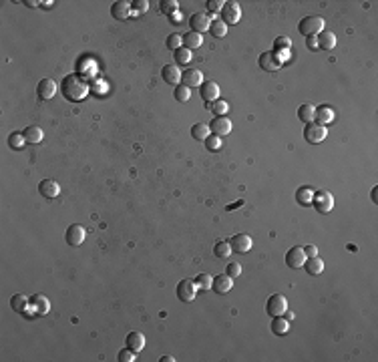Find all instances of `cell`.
I'll return each instance as SVG.
<instances>
[{
	"instance_id": "cell-49",
	"label": "cell",
	"mask_w": 378,
	"mask_h": 362,
	"mask_svg": "<svg viewBox=\"0 0 378 362\" xmlns=\"http://www.w3.org/2000/svg\"><path fill=\"white\" fill-rule=\"evenodd\" d=\"M304 253H306V258H314V255H318V248L316 246H306Z\"/></svg>"
},
{
	"instance_id": "cell-21",
	"label": "cell",
	"mask_w": 378,
	"mask_h": 362,
	"mask_svg": "<svg viewBox=\"0 0 378 362\" xmlns=\"http://www.w3.org/2000/svg\"><path fill=\"white\" fill-rule=\"evenodd\" d=\"M125 342H127V348L135 350V352H141L145 348V336L141 332H129L127 338H125Z\"/></svg>"
},
{
	"instance_id": "cell-28",
	"label": "cell",
	"mask_w": 378,
	"mask_h": 362,
	"mask_svg": "<svg viewBox=\"0 0 378 362\" xmlns=\"http://www.w3.org/2000/svg\"><path fill=\"white\" fill-rule=\"evenodd\" d=\"M316 38H318V47L324 49V51H332V49L336 47V36H334V32H330V30H322Z\"/></svg>"
},
{
	"instance_id": "cell-19",
	"label": "cell",
	"mask_w": 378,
	"mask_h": 362,
	"mask_svg": "<svg viewBox=\"0 0 378 362\" xmlns=\"http://www.w3.org/2000/svg\"><path fill=\"white\" fill-rule=\"evenodd\" d=\"M212 288L216 290V294H227L229 290L234 288V278H229L227 274H219V276H216V278H214V286Z\"/></svg>"
},
{
	"instance_id": "cell-16",
	"label": "cell",
	"mask_w": 378,
	"mask_h": 362,
	"mask_svg": "<svg viewBox=\"0 0 378 362\" xmlns=\"http://www.w3.org/2000/svg\"><path fill=\"white\" fill-rule=\"evenodd\" d=\"M38 194L47 199H54L60 195V185L54 179H43L38 183Z\"/></svg>"
},
{
	"instance_id": "cell-27",
	"label": "cell",
	"mask_w": 378,
	"mask_h": 362,
	"mask_svg": "<svg viewBox=\"0 0 378 362\" xmlns=\"http://www.w3.org/2000/svg\"><path fill=\"white\" fill-rule=\"evenodd\" d=\"M23 135H25V139L28 143H40V141H43V137H45L43 129H40L38 125H28L27 129L23 131Z\"/></svg>"
},
{
	"instance_id": "cell-20",
	"label": "cell",
	"mask_w": 378,
	"mask_h": 362,
	"mask_svg": "<svg viewBox=\"0 0 378 362\" xmlns=\"http://www.w3.org/2000/svg\"><path fill=\"white\" fill-rule=\"evenodd\" d=\"M131 14V2H123V0H117L111 6V16L115 20H127V16Z\"/></svg>"
},
{
	"instance_id": "cell-38",
	"label": "cell",
	"mask_w": 378,
	"mask_h": 362,
	"mask_svg": "<svg viewBox=\"0 0 378 362\" xmlns=\"http://www.w3.org/2000/svg\"><path fill=\"white\" fill-rule=\"evenodd\" d=\"M165 45H167V49H169V51H177V49H181L183 47V34H169V36H167V40H165Z\"/></svg>"
},
{
	"instance_id": "cell-30",
	"label": "cell",
	"mask_w": 378,
	"mask_h": 362,
	"mask_svg": "<svg viewBox=\"0 0 378 362\" xmlns=\"http://www.w3.org/2000/svg\"><path fill=\"white\" fill-rule=\"evenodd\" d=\"M209 135H212V131H209V125H205V123H195L191 127V137L197 141H205Z\"/></svg>"
},
{
	"instance_id": "cell-40",
	"label": "cell",
	"mask_w": 378,
	"mask_h": 362,
	"mask_svg": "<svg viewBox=\"0 0 378 362\" xmlns=\"http://www.w3.org/2000/svg\"><path fill=\"white\" fill-rule=\"evenodd\" d=\"M159 8H161L167 16H169V14H173V12L179 10V2H177V0H161V2H159Z\"/></svg>"
},
{
	"instance_id": "cell-47",
	"label": "cell",
	"mask_w": 378,
	"mask_h": 362,
	"mask_svg": "<svg viewBox=\"0 0 378 362\" xmlns=\"http://www.w3.org/2000/svg\"><path fill=\"white\" fill-rule=\"evenodd\" d=\"M223 0H209L207 2V10L209 12H221V8H223Z\"/></svg>"
},
{
	"instance_id": "cell-12",
	"label": "cell",
	"mask_w": 378,
	"mask_h": 362,
	"mask_svg": "<svg viewBox=\"0 0 378 362\" xmlns=\"http://www.w3.org/2000/svg\"><path fill=\"white\" fill-rule=\"evenodd\" d=\"M56 89H58V84L53 79H43L36 87V95L40 101H51L56 95Z\"/></svg>"
},
{
	"instance_id": "cell-37",
	"label": "cell",
	"mask_w": 378,
	"mask_h": 362,
	"mask_svg": "<svg viewBox=\"0 0 378 362\" xmlns=\"http://www.w3.org/2000/svg\"><path fill=\"white\" fill-rule=\"evenodd\" d=\"M193 282H195L197 290H209V288L214 286V276H209V274H199Z\"/></svg>"
},
{
	"instance_id": "cell-25",
	"label": "cell",
	"mask_w": 378,
	"mask_h": 362,
	"mask_svg": "<svg viewBox=\"0 0 378 362\" xmlns=\"http://www.w3.org/2000/svg\"><path fill=\"white\" fill-rule=\"evenodd\" d=\"M304 270H306L310 276H318V274L324 272V262L318 258V255H314V258H306Z\"/></svg>"
},
{
	"instance_id": "cell-5",
	"label": "cell",
	"mask_w": 378,
	"mask_h": 362,
	"mask_svg": "<svg viewBox=\"0 0 378 362\" xmlns=\"http://www.w3.org/2000/svg\"><path fill=\"white\" fill-rule=\"evenodd\" d=\"M312 203H314V207L320 211V214H330V211L334 209V197H332L330 191H326V189H320L318 194H314Z\"/></svg>"
},
{
	"instance_id": "cell-6",
	"label": "cell",
	"mask_w": 378,
	"mask_h": 362,
	"mask_svg": "<svg viewBox=\"0 0 378 362\" xmlns=\"http://www.w3.org/2000/svg\"><path fill=\"white\" fill-rule=\"evenodd\" d=\"M212 16H209L207 12H195L189 16V27H191L193 32H199L203 34L205 30H209V27H212Z\"/></svg>"
},
{
	"instance_id": "cell-43",
	"label": "cell",
	"mask_w": 378,
	"mask_h": 362,
	"mask_svg": "<svg viewBox=\"0 0 378 362\" xmlns=\"http://www.w3.org/2000/svg\"><path fill=\"white\" fill-rule=\"evenodd\" d=\"M149 10V2L147 0H135V2H131V14H143Z\"/></svg>"
},
{
	"instance_id": "cell-42",
	"label": "cell",
	"mask_w": 378,
	"mask_h": 362,
	"mask_svg": "<svg viewBox=\"0 0 378 362\" xmlns=\"http://www.w3.org/2000/svg\"><path fill=\"white\" fill-rule=\"evenodd\" d=\"M27 143V139H25V135L23 133H12L10 137H8V145H10V149H23V145Z\"/></svg>"
},
{
	"instance_id": "cell-53",
	"label": "cell",
	"mask_w": 378,
	"mask_h": 362,
	"mask_svg": "<svg viewBox=\"0 0 378 362\" xmlns=\"http://www.w3.org/2000/svg\"><path fill=\"white\" fill-rule=\"evenodd\" d=\"M25 4H28V6H38L40 2H36V0H27V2Z\"/></svg>"
},
{
	"instance_id": "cell-17",
	"label": "cell",
	"mask_w": 378,
	"mask_h": 362,
	"mask_svg": "<svg viewBox=\"0 0 378 362\" xmlns=\"http://www.w3.org/2000/svg\"><path fill=\"white\" fill-rule=\"evenodd\" d=\"M181 84L185 87H201L203 84V73L199 69H187L185 73H181Z\"/></svg>"
},
{
	"instance_id": "cell-33",
	"label": "cell",
	"mask_w": 378,
	"mask_h": 362,
	"mask_svg": "<svg viewBox=\"0 0 378 362\" xmlns=\"http://www.w3.org/2000/svg\"><path fill=\"white\" fill-rule=\"evenodd\" d=\"M232 251H234V250H232V246H229V242H223V240L214 246V253H216V258H219V260H221V258H223V260L229 258V255H232Z\"/></svg>"
},
{
	"instance_id": "cell-26",
	"label": "cell",
	"mask_w": 378,
	"mask_h": 362,
	"mask_svg": "<svg viewBox=\"0 0 378 362\" xmlns=\"http://www.w3.org/2000/svg\"><path fill=\"white\" fill-rule=\"evenodd\" d=\"M334 117H336V115H334V109L326 107V105L318 107V109H316V113H314V121L320 123V125H326V123L334 121Z\"/></svg>"
},
{
	"instance_id": "cell-1",
	"label": "cell",
	"mask_w": 378,
	"mask_h": 362,
	"mask_svg": "<svg viewBox=\"0 0 378 362\" xmlns=\"http://www.w3.org/2000/svg\"><path fill=\"white\" fill-rule=\"evenodd\" d=\"M60 93L67 101L71 103H77V101H82L87 95H89V84L82 81L77 73L73 75H67L60 83Z\"/></svg>"
},
{
	"instance_id": "cell-36",
	"label": "cell",
	"mask_w": 378,
	"mask_h": 362,
	"mask_svg": "<svg viewBox=\"0 0 378 362\" xmlns=\"http://www.w3.org/2000/svg\"><path fill=\"white\" fill-rule=\"evenodd\" d=\"M173 97L179 103H187L189 99H191V89L185 87V84H177V87L173 89Z\"/></svg>"
},
{
	"instance_id": "cell-18",
	"label": "cell",
	"mask_w": 378,
	"mask_h": 362,
	"mask_svg": "<svg viewBox=\"0 0 378 362\" xmlns=\"http://www.w3.org/2000/svg\"><path fill=\"white\" fill-rule=\"evenodd\" d=\"M161 77L167 84H179L181 83V71L177 65H165L161 69Z\"/></svg>"
},
{
	"instance_id": "cell-45",
	"label": "cell",
	"mask_w": 378,
	"mask_h": 362,
	"mask_svg": "<svg viewBox=\"0 0 378 362\" xmlns=\"http://www.w3.org/2000/svg\"><path fill=\"white\" fill-rule=\"evenodd\" d=\"M290 47H292V40L288 36H278L274 42V51H282V49H290Z\"/></svg>"
},
{
	"instance_id": "cell-48",
	"label": "cell",
	"mask_w": 378,
	"mask_h": 362,
	"mask_svg": "<svg viewBox=\"0 0 378 362\" xmlns=\"http://www.w3.org/2000/svg\"><path fill=\"white\" fill-rule=\"evenodd\" d=\"M306 47L310 49V51H318L320 47H318V38L316 36H308L306 38Z\"/></svg>"
},
{
	"instance_id": "cell-39",
	"label": "cell",
	"mask_w": 378,
	"mask_h": 362,
	"mask_svg": "<svg viewBox=\"0 0 378 362\" xmlns=\"http://www.w3.org/2000/svg\"><path fill=\"white\" fill-rule=\"evenodd\" d=\"M209 107H212V111H214V115H216V117H225V113L229 111V105H227L223 99H221V101H219V99H217V101H214L212 105H209Z\"/></svg>"
},
{
	"instance_id": "cell-44",
	"label": "cell",
	"mask_w": 378,
	"mask_h": 362,
	"mask_svg": "<svg viewBox=\"0 0 378 362\" xmlns=\"http://www.w3.org/2000/svg\"><path fill=\"white\" fill-rule=\"evenodd\" d=\"M135 350H131V348H123L121 352H119V356H117V360L119 362H133L135 360Z\"/></svg>"
},
{
	"instance_id": "cell-8",
	"label": "cell",
	"mask_w": 378,
	"mask_h": 362,
	"mask_svg": "<svg viewBox=\"0 0 378 362\" xmlns=\"http://www.w3.org/2000/svg\"><path fill=\"white\" fill-rule=\"evenodd\" d=\"M197 296V286L193 280H181L177 284V298L181 302H193Z\"/></svg>"
},
{
	"instance_id": "cell-29",
	"label": "cell",
	"mask_w": 378,
	"mask_h": 362,
	"mask_svg": "<svg viewBox=\"0 0 378 362\" xmlns=\"http://www.w3.org/2000/svg\"><path fill=\"white\" fill-rule=\"evenodd\" d=\"M270 326H271V332H274L276 336H284L290 330V322L286 320L284 316H274V320H271Z\"/></svg>"
},
{
	"instance_id": "cell-46",
	"label": "cell",
	"mask_w": 378,
	"mask_h": 362,
	"mask_svg": "<svg viewBox=\"0 0 378 362\" xmlns=\"http://www.w3.org/2000/svg\"><path fill=\"white\" fill-rule=\"evenodd\" d=\"M229 278H238V276L242 274V266L238 264V262H229L227 264V272H225Z\"/></svg>"
},
{
	"instance_id": "cell-15",
	"label": "cell",
	"mask_w": 378,
	"mask_h": 362,
	"mask_svg": "<svg viewBox=\"0 0 378 362\" xmlns=\"http://www.w3.org/2000/svg\"><path fill=\"white\" fill-rule=\"evenodd\" d=\"M199 95L205 103H214L219 99V84L214 81H203V84L199 87Z\"/></svg>"
},
{
	"instance_id": "cell-50",
	"label": "cell",
	"mask_w": 378,
	"mask_h": 362,
	"mask_svg": "<svg viewBox=\"0 0 378 362\" xmlns=\"http://www.w3.org/2000/svg\"><path fill=\"white\" fill-rule=\"evenodd\" d=\"M274 53H276V56L280 58V62H284V60L290 58V49H282V51H274Z\"/></svg>"
},
{
	"instance_id": "cell-31",
	"label": "cell",
	"mask_w": 378,
	"mask_h": 362,
	"mask_svg": "<svg viewBox=\"0 0 378 362\" xmlns=\"http://www.w3.org/2000/svg\"><path fill=\"white\" fill-rule=\"evenodd\" d=\"M209 32H212V36H216V38H223L227 34V25L221 18H214L212 27H209Z\"/></svg>"
},
{
	"instance_id": "cell-7",
	"label": "cell",
	"mask_w": 378,
	"mask_h": 362,
	"mask_svg": "<svg viewBox=\"0 0 378 362\" xmlns=\"http://www.w3.org/2000/svg\"><path fill=\"white\" fill-rule=\"evenodd\" d=\"M242 18V6L238 2H225L221 8V20L225 25H238Z\"/></svg>"
},
{
	"instance_id": "cell-10",
	"label": "cell",
	"mask_w": 378,
	"mask_h": 362,
	"mask_svg": "<svg viewBox=\"0 0 378 362\" xmlns=\"http://www.w3.org/2000/svg\"><path fill=\"white\" fill-rule=\"evenodd\" d=\"M258 62H260V69H264V71H268V73L280 71V67H282V62H280V58L276 56L274 51H266V53H262Z\"/></svg>"
},
{
	"instance_id": "cell-22",
	"label": "cell",
	"mask_w": 378,
	"mask_h": 362,
	"mask_svg": "<svg viewBox=\"0 0 378 362\" xmlns=\"http://www.w3.org/2000/svg\"><path fill=\"white\" fill-rule=\"evenodd\" d=\"M30 302H32V300H28L27 294H14V296L10 298V308H12L14 312H18V314H23V312L28 310V304H30Z\"/></svg>"
},
{
	"instance_id": "cell-41",
	"label": "cell",
	"mask_w": 378,
	"mask_h": 362,
	"mask_svg": "<svg viewBox=\"0 0 378 362\" xmlns=\"http://www.w3.org/2000/svg\"><path fill=\"white\" fill-rule=\"evenodd\" d=\"M205 147L209 149L212 153H216V151H221V137H217V135H209L205 141Z\"/></svg>"
},
{
	"instance_id": "cell-4",
	"label": "cell",
	"mask_w": 378,
	"mask_h": 362,
	"mask_svg": "<svg viewBox=\"0 0 378 362\" xmlns=\"http://www.w3.org/2000/svg\"><path fill=\"white\" fill-rule=\"evenodd\" d=\"M266 312L274 318V316H284L288 312V300L284 294H274L268 298L266 302Z\"/></svg>"
},
{
	"instance_id": "cell-32",
	"label": "cell",
	"mask_w": 378,
	"mask_h": 362,
	"mask_svg": "<svg viewBox=\"0 0 378 362\" xmlns=\"http://www.w3.org/2000/svg\"><path fill=\"white\" fill-rule=\"evenodd\" d=\"M314 113H316V107L310 105V103H306V105H302V107L298 109V119L302 123H312L314 121Z\"/></svg>"
},
{
	"instance_id": "cell-35",
	"label": "cell",
	"mask_w": 378,
	"mask_h": 362,
	"mask_svg": "<svg viewBox=\"0 0 378 362\" xmlns=\"http://www.w3.org/2000/svg\"><path fill=\"white\" fill-rule=\"evenodd\" d=\"M312 197H314V191L310 187H300L296 191V201L300 205H310L312 203Z\"/></svg>"
},
{
	"instance_id": "cell-23",
	"label": "cell",
	"mask_w": 378,
	"mask_h": 362,
	"mask_svg": "<svg viewBox=\"0 0 378 362\" xmlns=\"http://www.w3.org/2000/svg\"><path fill=\"white\" fill-rule=\"evenodd\" d=\"M32 310H34L38 316L49 314V312H51V302H49V298H45L43 294H36V296L32 298Z\"/></svg>"
},
{
	"instance_id": "cell-2",
	"label": "cell",
	"mask_w": 378,
	"mask_h": 362,
	"mask_svg": "<svg viewBox=\"0 0 378 362\" xmlns=\"http://www.w3.org/2000/svg\"><path fill=\"white\" fill-rule=\"evenodd\" d=\"M298 30L308 38V36H316L324 30V18L322 16H304L298 25Z\"/></svg>"
},
{
	"instance_id": "cell-24",
	"label": "cell",
	"mask_w": 378,
	"mask_h": 362,
	"mask_svg": "<svg viewBox=\"0 0 378 362\" xmlns=\"http://www.w3.org/2000/svg\"><path fill=\"white\" fill-rule=\"evenodd\" d=\"M203 45V36L199 32H193V30H189L187 34H183V47L189 49V51H193V49H199Z\"/></svg>"
},
{
	"instance_id": "cell-9",
	"label": "cell",
	"mask_w": 378,
	"mask_h": 362,
	"mask_svg": "<svg viewBox=\"0 0 378 362\" xmlns=\"http://www.w3.org/2000/svg\"><path fill=\"white\" fill-rule=\"evenodd\" d=\"M85 238H87V229L82 227V225H79V223L69 225L67 236H65V240H67V244H69V246L77 248V246H81L82 242H85Z\"/></svg>"
},
{
	"instance_id": "cell-14",
	"label": "cell",
	"mask_w": 378,
	"mask_h": 362,
	"mask_svg": "<svg viewBox=\"0 0 378 362\" xmlns=\"http://www.w3.org/2000/svg\"><path fill=\"white\" fill-rule=\"evenodd\" d=\"M227 242H229V246H232V250L238 251V253H245V251L251 250V246H254V242H251V238L247 236V233H236V236L229 238Z\"/></svg>"
},
{
	"instance_id": "cell-34",
	"label": "cell",
	"mask_w": 378,
	"mask_h": 362,
	"mask_svg": "<svg viewBox=\"0 0 378 362\" xmlns=\"http://www.w3.org/2000/svg\"><path fill=\"white\" fill-rule=\"evenodd\" d=\"M173 56H175V65H177V67H179V65H189V62H191V51L185 49V47L177 49V51L173 53Z\"/></svg>"
},
{
	"instance_id": "cell-52",
	"label": "cell",
	"mask_w": 378,
	"mask_h": 362,
	"mask_svg": "<svg viewBox=\"0 0 378 362\" xmlns=\"http://www.w3.org/2000/svg\"><path fill=\"white\" fill-rule=\"evenodd\" d=\"M370 195H372V201L376 203V201H378V197H376V195H378V189H376V187L372 189V194H370Z\"/></svg>"
},
{
	"instance_id": "cell-13",
	"label": "cell",
	"mask_w": 378,
	"mask_h": 362,
	"mask_svg": "<svg viewBox=\"0 0 378 362\" xmlns=\"http://www.w3.org/2000/svg\"><path fill=\"white\" fill-rule=\"evenodd\" d=\"M304 262H306V253H304V248L294 246V248H290V250L286 251V264H288L290 268L298 270V268H302V266H304Z\"/></svg>"
},
{
	"instance_id": "cell-51",
	"label": "cell",
	"mask_w": 378,
	"mask_h": 362,
	"mask_svg": "<svg viewBox=\"0 0 378 362\" xmlns=\"http://www.w3.org/2000/svg\"><path fill=\"white\" fill-rule=\"evenodd\" d=\"M169 23H175V25H181L183 23V14L177 10V12H173V14H169Z\"/></svg>"
},
{
	"instance_id": "cell-11",
	"label": "cell",
	"mask_w": 378,
	"mask_h": 362,
	"mask_svg": "<svg viewBox=\"0 0 378 362\" xmlns=\"http://www.w3.org/2000/svg\"><path fill=\"white\" fill-rule=\"evenodd\" d=\"M209 131H212V135H217V137L229 135L232 133V121L227 117H214L212 123H209Z\"/></svg>"
},
{
	"instance_id": "cell-3",
	"label": "cell",
	"mask_w": 378,
	"mask_h": 362,
	"mask_svg": "<svg viewBox=\"0 0 378 362\" xmlns=\"http://www.w3.org/2000/svg\"><path fill=\"white\" fill-rule=\"evenodd\" d=\"M328 131H326V125H320L316 121H312V123H306V129H304V137L308 143L312 145H318L326 139Z\"/></svg>"
},
{
	"instance_id": "cell-54",
	"label": "cell",
	"mask_w": 378,
	"mask_h": 362,
	"mask_svg": "<svg viewBox=\"0 0 378 362\" xmlns=\"http://www.w3.org/2000/svg\"><path fill=\"white\" fill-rule=\"evenodd\" d=\"M173 360H175L173 356H163V358H161V362H173Z\"/></svg>"
}]
</instances>
